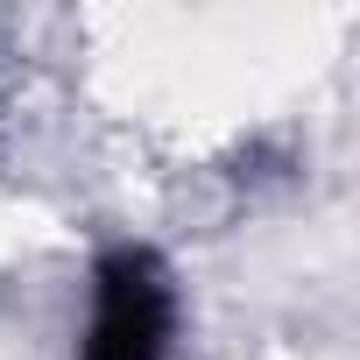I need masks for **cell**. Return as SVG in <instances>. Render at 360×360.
Masks as SVG:
<instances>
[{"mask_svg": "<svg viewBox=\"0 0 360 360\" xmlns=\"http://www.w3.org/2000/svg\"><path fill=\"white\" fill-rule=\"evenodd\" d=\"M176 325H184V297L169 262L127 240L92 262L71 360H176Z\"/></svg>", "mask_w": 360, "mask_h": 360, "instance_id": "obj_1", "label": "cell"}]
</instances>
